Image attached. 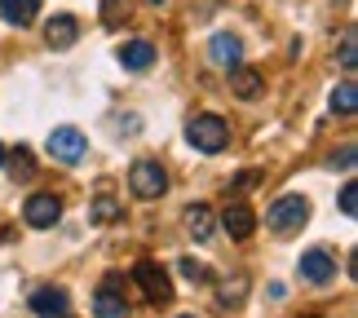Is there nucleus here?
I'll return each instance as SVG.
<instances>
[{"instance_id":"nucleus-1","label":"nucleus","mask_w":358,"mask_h":318,"mask_svg":"<svg viewBox=\"0 0 358 318\" xmlns=\"http://www.w3.org/2000/svg\"><path fill=\"white\" fill-rule=\"evenodd\" d=\"M306 221H310V199L306 195H279L266 212V226L274 234H296Z\"/></svg>"},{"instance_id":"nucleus-2","label":"nucleus","mask_w":358,"mask_h":318,"mask_svg":"<svg viewBox=\"0 0 358 318\" xmlns=\"http://www.w3.org/2000/svg\"><path fill=\"white\" fill-rule=\"evenodd\" d=\"M186 142L195 150H203V155H217V150H226V142H230V124L222 115H195L186 124Z\"/></svg>"},{"instance_id":"nucleus-3","label":"nucleus","mask_w":358,"mask_h":318,"mask_svg":"<svg viewBox=\"0 0 358 318\" xmlns=\"http://www.w3.org/2000/svg\"><path fill=\"white\" fill-rule=\"evenodd\" d=\"M129 190L137 199H159L169 190V173H164L159 159H137L129 168Z\"/></svg>"},{"instance_id":"nucleus-4","label":"nucleus","mask_w":358,"mask_h":318,"mask_svg":"<svg viewBox=\"0 0 358 318\" xmlns=\"http://www.w3.org/2000/svg\"><path fill=\"white\" fill-rule=\"evenodd\" d=\"M133 283L146 292L150 305H169V301H173V279L155 266V261H137V266H133Z\"/></svg>"},{"instance_id":"nucleus-5","label":"nucleus","mask_w":358,"mask_h":318,"mask_svg":"<svg viewBox=\"0 0 358 318\" xmlns=\"http://www.w3.org/2000/svg\"><path fill=\"white\" fill-rule=\"evenodd\" d=\"M49 155L58 159V164H80L85 159V150H89V142H85V133L76 129V124H58V129L49 133Z\"/></svg>"},{"instance_id":"nucleus-6","label":"nucleus","mask_w":358,"mask_h":318,"mask_svg":"<svg viewBox=\"0 0 358 318\" xmlns=\"http://www.w3.org/2000/svg\"><path fill=\"white\" fill-rule=\"evenodd\" d=\"M93 314L98 318H129V301H124V279L120 274H106L93 292Z\"/></svg>"},{"instance_id":"nucleus-7","label":"nucleus","mask_w":358,"mask_h":318,"mask_svg":"<svg viewBox=\"0 0 358 318\" xmlns=\"http://www.w3.org/2000/svg\"><path fill=\"white\" fill-rule=\"evenodd\" d=\"M58 217H62V199L53 195V190H40V195H31L22 203V221L31 230H53L58 226Z\"/></svg>"},{"instance_id":"nucleus-8","label":"nucleus","mask_w":358,"mask_h":318,"mask_svg":"<svg viewBox=\"0 0 358 318\" xmlns=\"http://www.w3.org/2000/svg\"><path fill=\"white\" fill-rule=\"evenodd\" d=\"M301 279H306V283H332L336 279V256L332 252H327V247H310V252L306 256H301Z\"/></svg>"},{"instance_id":"nucleus-9","label":"nucleus","mask_w":358,"mask_h":318,"mask_svg":"<svg viewBox=\"0 0 358 318\" xmlns=\"http://www.w3.org/2000/svg\"><path fill=\"white\" fill-rule=\"evenodd\" d=\"M222 230L230 234V239H252V230H257V212L248 208L243 199H235V203H226V212H222Z\"/></svg>"},{"instance_id":"nucleus-10","label":"nucleus","mask_w":358,"mask_h":318,"mask_svg":"<svg viewBox=\"0 0 358 318\" xmlns=\"http://www.w3.org/2000/svg\"><path fill=\"white\" fill-rule=\"evenodd\" d=\"M31 314H40V318L71 314V296H66V287H36V292H31Z\"/></svg>"},{"instance_id":"nucleus-11","label":"nucleus","mask_w":358,"mask_h":318,"mask_svg":"<svg viewBox=\"0 0 358 318\" xmlns=\"http://www.w3.org/2000/svg\"><path fill=\"white\" fill-rule=\"evenodd\" d=\"M208 58H213V66H222V71H235V66H243V45L222 31V36L208 40Z\"/></svg>"},{"instance_id":"nucleus-12","label":"nucleus","mask_w":358,"mask_h":318,"mask_svg":"<svg viewBox=\"0 0 358 318\" xmlns=\"http://www.w3.org/2000/svg\"><path fill=\"white\" fill-rule=\"evenodd\" d=\"M76 36H80V22H76V13H53L49 27H45V40H49V49H71L76 45Z\"/></svg>"},{"instance_id":"nucleus-13","label":"nucleus","mask_w":358,"mask_h":318,"mask_svg":"<svg viewBox=\"0 0 358 318\" xmlns=\"http://www.w3.org/2000/svg\"><path fill=\"white\" fill-rule=\"evenodd\" d=\"M230 89H235V98L257 102V98H261V89H266V75L252 71V66H235V71H230Z\"/></svg>"},{"instance_id":"nucleus-14","label":"nucleus","mask_w":358,"mask_h":318,"mask_svg":"<svg viewBox=\"0 0 358 318\" xmlns=\"http://www.w3.org/2000/svg\"><path fill=\"white\" fill-rule=\"evenodd\" d=\"M182 221H186V234H190L195 243L213 239V226H217V217H213V208H208V203H190Z\"/></svg>"},{"instance_id":"nucleus-15","label":"nucleus","mask_w":358,"mask_h":318,"mask_svg":"<svg viewBox=\"0 0 358 318\" xmlns=\"http://www.w3.org/2000/svg\"><path fill=\"white\" fill-rule=\"evenodd\" d=\"M120 62H124V71H146V66H155V45L150 40H129L120 49Z\"/></svg>"},{"instance_id":"nucleus-16","label":"nucleus","mask_w":358,"mask_h":318,"mask_svg":"<svg viewBox=\"0 0 358 318\" xmlns=\"http://www.w3.org/2000/svg\"><path fill=\"white\" fill-rule=\"evenodd\" d=\"M0 18L9 27H31L40 18V0H0Z\"/></svg>"},{"instance_id":"nucleus-17","label":"nucleus","mask_w":358,"mask_h":318,"mask_svg":"<svg viewBox=\"0 0 358 318\" xmlns=\"http://www.w3.org/2000/svg\"><path fill=\"white\" fill-rule=\"evenodd\" d=\"M243 296H248V274H235V279L217 292V305H222V310H235V305H243Z\"/></svg>"},{"instance_id":"nucleus-18","label":"nucleus","mask_w":358,"mask_h":318,"mask_svg":"<svg viewBox=\"0 0 358 318\" xmlns=\"http://www.w3.org/2000/svg\"><path fill=\"white\" fill-rule=\"evenodd\" d=\"M332 110H336V115H354V110H358V85H354V80H345V85L332 89Z\"/></svg>"},{"instance_id":"nucleus-19","label":"nucleus","mask_w":358,"mask_h":318,"mask_svg":"<svg viewBox=\"0 0 358 318\" xmlns=\"http://www.w3.org/2000/svg\"><path fill=\"white\" fill-rule=\"evenodd\" d=\"M9 177H18V182H27V177H36V159H31V150H27V146L9 150Z\"/></svg>"},{"instance_id":"nucleus-20","label":"nucleus","mask_w":358,"mask_h":318,"mask_svg":"<svg viewBox=\"0 0 358 318\" xmlns=\"http://www.w3.org/2000/svg\"><path fill=\"white\" fill-rule=\"evenodd\" d=\"M177 270H182L186 283H208V279H213L208 266H203V261H195V256H182V261H177Z\"/></svg>"},{"instance_id":"nucleus-21","label":"nucleus","mask_w":358,"mask_h":318,"mask_svg":"<svg viewBox=\"0 0 358 318\" xmlns=\"http://www.w3.org/2000/svg\"><path fill=\"white\" fill-rule=\"evenodd\" d=\"M89 217L98 221V226H102V221H115V217H120V199L98 195V199H93V208H89Z\"/></svg>"},{"instance_id":"nucleus-22","label":"nucleus","mask_w":358,"mask_h":318,"mask_svg":"<svg viewBox=\"0 0 358 318\" xmlns=\"http://www.w3.org/2000/svg\"><path fill=\"white\" fill-rule=\"evenodd\" d=\"M341 66H345V71H354V66H358V40H354V31L341 36Z\"/></svg>"},{"instance_id":"nucleus-23","label":"nucleus","mask_w":358,"mask_h":318,"mask_svg":"<svg viewBox=\"0 0 358 318\" xmlns=\"http://www.w3.org/2000/svg\"><path fill=\"white\" fill-rule=\"evenodd\" d=\"M341 212H345V217H354V212H358V186H354V182L341 190Z\"/></svg>"},{"instance_id":"nucleus-24","label":"nucleus","mask_w":358,"mask_h":318,"mask_svg":"<svg viewBox=\"0 0 358 318\" xmlns=\"http://www.w3.org/2000/svg\"><path fill=\"white\" fill-rule=\"evenodd\" d=\"M332 168H354V146H345V150H341V155H332Z\"/></svg>"},{"instance_id":"nucleus-25","label":"nucleus","mask_w":358,"mask_h":318,"mask_svg":"<svg viewBox=\"0 0 358 318\" xmlns=\"http://www.w3.org/2000/svg\"><path fill=\"white\" fill-rule=\"evenodd\" d=\"M177 318H195V314H177Z\"/></svg>"},{"instance_id":"nucleus-26","label":"nucleus","mask_w":358,"mask_h":318,"mask_svg":"<svg viewBox=\"0 0 358 318\" xmlns=\"http://www.w3.org/2000/svg\"><path fill=\"white\" fill-rule=\"evenodd\" d=\"M150 5H164V0H150Z\"/></svg>"},{"instance_id":"nucleus-27","label":"nucleus","mask_w":358,"mask_h":318,"mask_svg":"<svg viewBox=\"0 0 358 318\" xmlns=\"http://www.w3.org/2000/svg\"><path fill=\"white\" fill-rule=\"evenodd\" d=\"M62 318H66V314H62Z\"/></svg>"}]
</instances>
